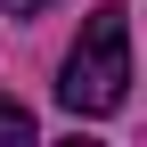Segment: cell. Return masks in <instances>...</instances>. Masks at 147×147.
I'll return each instance as SVG.
<instances>
[{
  "mask_svg": "<svg viewBox=\"0 0 147 147\" xmlns=\"http://www.w3.org/2000/svg\"><path fill=\"white\" fill-rule=\"evenodd\" d=\"M33 139H41V131H33V115H25L16 98H0V147H33Z\"/></svg>",
  "mask_w": 147,
  "mask_h": 147,
  "instance_id": "7a4b0ae2",
  "label": "cell"
},
{
  "mask_svg": "<svg viewBox=\"0 0 147 147\" xmlns=\"http://www.w3.org/2000/svg\"><path fill=\"white\" fill-rule=\"evenodd\" d=\"M123 98H131V8L106 0L57 65V106L65 115H115Z\"/></svg>",
  "mask_w": 147,
  "mask_h": 147,
  "instance_id": "6da1fadb",
  "label": "cell"
},
{
  "mask_svg": "<svg viewBox=\"0 0 147 147\" xmlns=\"http://www.w3.org/2000/svg\"><path fill=\"white\" fill-rule=\"evenodd\" d=\"M0 8H8V16H41L49 0H0Z\"/></svg>",
  "mask_w": 147,
  "mask_h": 147,
  "instance_id": "3957f363",
  "label": "cell"
}]
</instances>
